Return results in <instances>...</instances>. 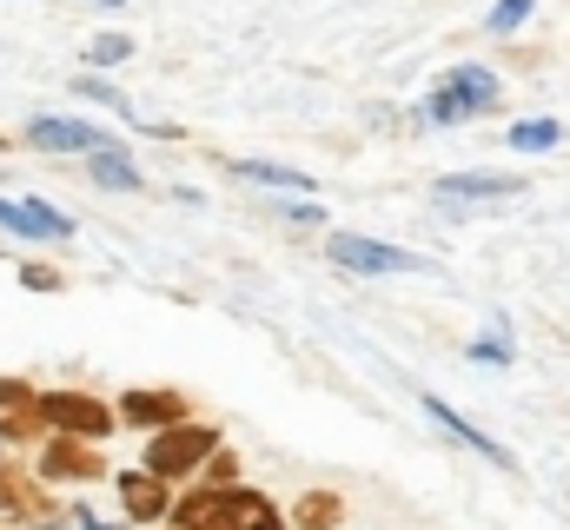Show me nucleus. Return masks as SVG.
I'll use <instances>...</instances> for the list:
<instances>
[{
	"instance_id": "nucleus-3",
	"label": "nucleus",
	"mask_w": 570,
	"mask_h": 530,
	"mask_svg": "<svg viewBox=\"0 0 570 530\" xmlns=\"http://www.w3.org/2000/svg\"><path fill=\"white\" fill-rule=\"evenodd\" d=\"M332 265H345V272H425L419 253L365 239V233H332Z\"/></svg>"
},
{
	"instance_id": "nucleus-2",
	"label": "nucleus",
	"mask_w": 570,
	"mask_h": 530,
	"mask_svg": "<svg viewBox=\"0 0 570 530\" xmlns=\"http://www.w3.org/2000/svg\"><path fill=\"white\" fill-rule=\"evenodd\" d=\"M206 451H219V431H213V424H166V431L146 444V471H153V478H179V471L206 464Z\"/></svg>"
},
{
	"instance_id": "nucleus-13",
	"label": "nucleus",
	"mask_w": 570,
	"mask_h": 530,
	"mask_svg": "<svg viewBox=\"0 0 570 530\" xmlns=\"http://www.w3.org/2000/svg\"><path fill=\"white\" fill-rule=\"evenodd\" d=\"M120 498H127V518H140V524L166 511V484L153 471H120Z\"/></svg>"
},
{
	"instance_id": "nucleus-15",
	"label": "nucleus",
	"mask_w": 570,
	"mask_h": 530,
	"mask_svg": "<svg viewBox=\"0 0 570 530\" xmlns=\"http://www.w3.org/2000/svg\"><path fill=\"white\" fill-rule=\"evenodd\" d=\"M94 179H100V186H114V193H140V173L127 166V153H120V146H100Z\"/></svg>"
},
{
	"instance_id": "nucleus-16",
	"label": "nucleus",
	"mask_w": 570,
	"mask_h": 530,
	"mask_svg": "<svg viewBox=\"0 0 570 530\" xmlns=\"http://www.w3.org/2000/svg\"><path fill=\"white\" fill-rule=\"evenodd\" d=\"M558 139H564L558 120H518V127H511V153H551Z\"/></svg>"
},
{
	"instance_id": "nucleus-10",
	"label": "nucleus",
	"mask_w": 570,
	"mask_h": 530,
	"mask_svg": "<svg viewBox=\"0 0 570 530\" xmlns=\"http://www.w3.org/2000/svg\"><path fill=\"white\" fill-rule=\"evenodd\" d=\"M444 94H451L464 114H491V107H498V73H484V67H451V73H444Z\"/></svg>"
},
{
	"instance_id": "nucleus-5",
	"label": "nucleus",
	"mask_w": 570,
	"mask_h": 530,
	"mask_svg": "<svg viewBox=\"0 0 570 530\" xmlns=\"http://www.w3.org/2000/svg\"><path fill=\"white\" fill-rule=\"evenodd\" d=\"M0 518H13V524H53V504H47V491L27 471L0 464Z\"/></svg>"
},
{
	"instance_id": "nucleus-17",
	"label": "nucleus",
	"mask_w": 570,
	"mask_h": 530,
	"mask_svg": "<svg viewBox=\"0 0 570 530\" xmlns=\"http://www.w3.org/2000/svg\"><path fill=\"white\" fill-rule=\"evenodd\" d=\"M338 524V498L332 491H305L298 498V530H332Z\"/></svg>"
},
{
	"instance_id": "nucleus-6",
	"label": "nucleus",
	"mask_w": 570,
	"mask_h": 530,
	"mask_svg": "<svg viewBox=\"0 0 570 530\" xmlns=\"http://www.w3.org/2000/svg\"><path fill=\"white\" fill-rule=\"evenodd\" d=\"M47 424V398L33 392V385H20V379H0V438H33Z\"/></svg>"
},
{
	"instance_id": "nucleus-21",
	"label": "nucleus",
	"mask_w": 570,
	"mask_h": 530,
	"mask_svg": "<svg viewBox=\"0 0 570 530\" xmlns=\"http://www.w3.org/2000/svg\"><path fill=\"white\" fill-rule=\"evenodd\" d=\"M531 20V0H498L491 7V33H511V27H524Z\"/></svg>"
},
{
	"instance_id": "nucleus-7",
	"label": "nucleus",
	"mask_w": 570,
	"mask_h": 530,
	"mask_svg": "<svg viewBox=\"0 0 570 530\" xmlns=\"http://www.w3.org/2000/svg\"><path fill=\"white\" fill-rule=\"evenodd\" d=\"M524 179L518 173H444L438 179V199H518Z\"/></svg>"
},
{
	"instance_id": "nucleus-19",
	"label": "nucleus",
	"mask_w": 570,
	"mask_h": 530,
	"mask_svg": "<svg viewBox=\"0 0 570 530\" xmlns=\"http://www.w3.org/2000/svg\"><path fill=\"white\" fill-rule=\"evenodd\" d=\"M239 173H246V179H266V186H298V193L312 186L305 173H292V166H259V159H239Z\"/></svg>"
},
{
	"instance_id": "nucleus-1",
	"label": "nucleus",
	"mask_w": 570,
	"mask_h": 530,
	"mask_svg": "<svg viewBox=\"0 0 570 530\" xmlns=\"http://www.w3.org/2000/svg\"><path fill=\"white\" fill-rule=\"evenodd\" d=\"M179 530H285V524L266 498L213 484V491H193V498L179 504Z\"/></svg>"
},
{
	"instance_id": "nucleus-20",
	"label": "nucleus",
	"mask_w": 570,
	"mask_h": 530,
	"mask_svg": "<svg viewBox=\"0 0 570 530\" xmlns=\"http://www.w3.org/2000/svg\"><path fill=\"white\" fill-rule=\"evenodd\" d=\"M425 120H431V127H458V120H471V114H464V107H458V100L438 87V94L425 100Z\"/></svg>"
},
{
	"instance_id": "nucleus-11",
	"label": "nucleus",
	"mask_w": 570,
	"mask_h": 530,
	"mask_svg": "<svg viewBox=\"0 0 570 530\" xmlns=\"http://www.w3.org/2000/svg\"><path fill=\"white\" fill-rule=\"evenodd\" d=\"M0 226L20 233V239H67L73 233V219H60L47 206H13V199H0Z\"/></svg>"
},
{
	"instance_id": "nucleus-23",
	"label": "nucleus",
	"mask_w": 570,
	"mask_h": 530,
	"mask_svg": "<svg viewBox=\"0 0 570 530\" xmlns=\"http://www.w3.org/2000/svg\"><path fill=\"white\" fill-rule=\"evenodd\" d=\"M100 7H127V0H100Z\"/></svg>"
},
{
	"instance_id": "nucleus-14",
	"label": "nucleus",
	"mask_w": 570,
	"mask_h": 530,
	"mask_svg": "<svg viewBox=\"0 0 570 530\" xmlns=\"http://www.w3.org/2000/svg\"><path fill=\"white\" fill-rule=\"evenodd\" d=\"M120 418H134V424H159V431H166V424L186 418V404H179L173 392H127L120 398Z\"/></svg>"
},
{
	"instance_id": "nucleus-4",
	"label": "nucleus",
	"mask_w": 570,
	"mask_h": 530,
	"mask_svg": "<svg viewBox=\"0 0 570 530\" xmlns=\"http://www.w3.org/2000/svg\"><path fill=\"white\" fill-rule=\"evenodd\" d=\"M47 424H60L67 438H107L114 431V404L87 392H47Z\"/></svg>"
},
{
	"instance_id": "nucleus-22",
	"label": "nucleus",
	"mask_w": 570,
	"mask_h": 530,
	"mask_svg": "<svg viewBox=\"0 0 570 530\" xmlns=\"http://www.w3.org/2000/svg\"><path fill=\"white\" fill-rule=\"evenodd\" d=\"M134 53V40H120V33H107V40H94V67H120Z\"/></svg>"
},
{
	"instance_id": "nucleus-18",
	"label": "nucleus",
	"mask_w": 570,
	"mask_h": 530,
	"mask_svg": "<svg viewBox=\"0 0 570 530\" xmlns=\"http://www.w3.org/2000/svg\"><path fill=\"white\" fill-rule=\"evenodd\" d=\"M471 359H478V365H511V332H504V318L471 345Z\"/></svg>"
},
{
	"instance_id": "nucleus-12",
	"label": "nucleus",
	"mask_w": 570,
	"mask_h": 530,
	"mask_svg": "<svg viewBox=\"0 0 570 530\" xmlns=\"http://www.w3.org/2000/svg\"><path fill=\"white\" fill-rule=\"evenodd\" d=\"M33 139L53 146V153H100V146H114V139H100V132L87 127V120H33Z\"/></svg>"
},
{
	"instance_id": "nucleus-8",
	"label": "nucleus",
	"mask_w": 570,
	"mask_h": 530,
	"mask_svg": "<svg viewBox=\"0 0 570 530\" xmlns=\"http://www.w3.org/2000/svg\"><path fill=\"white\" fill-rule=\"evenodd\" d=\"M425 411H431V418H438V424H444V431H451V438H458V444H471V451H478V458H491V464H504V471H511V464H518V458H511V451H504V444H498V438H484V431H478V424H471V418H464V411H451V404H444V398H431V392H425Z\"/></svg>"
},
{
	"instance_id": "nucleus-9",
	"label": "nucleus",
	"mask_w": 570,
	"mask_h": 530,
	"mask_svg": "<svg viewBox=\"0 0 570 530\" xmlns=\"http://www.w3.org/2000/svg\"><path fill=\"white\" fill-rule=\"evenodd\" d=\"M40 478H67V484H87V478H107L100 471V451L73 444V438H53L47 458H40Z\"/></svg>"
}]
</instances>
